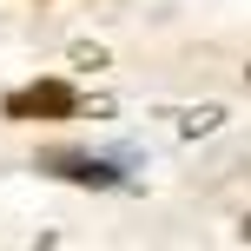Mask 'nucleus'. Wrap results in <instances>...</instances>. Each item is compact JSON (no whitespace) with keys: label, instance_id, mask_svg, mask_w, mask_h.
<instances>
[{"label":"nucleus","instance_id":"obj_1","mask_svg":"<svg viewBox=\"0 0 251 251\" xmlns=\"http://www.w3.org/2000/svg\"><path fill=\"white\" fill-rule=\"evenodd\" d=\"M73 106H79V93L60 79H33V86L7 93V119H66Z\"/></svg>","mask_w":251,"mask_h":251},{"label":"nucleus","instance_id":"obj_2","mask_svg":"<svg viewBox=\"0 0 251 251\" xmlns=\"http://www.w3.org/2000/svg\"><path fill=\"white\" fill-rule=\"evenodd\" d=\"M53 165V172H60V178H73V185H113V165H100V159H47Z\"/></svg>","mask_w":251,"mask_h":251},{"label":"nucleus","instance_id":"obj_3","mask_svg":"<svg viewBox=\"0 0 251 251\" xmlns=\"http://www.w3.org/2000/svg\"><path fill=\"white\" fill-rule=\"evenodd\" d=\"M245 231H251V225H245Z\"/></svg>","mask_w":251,"mask_h":251}]
</instances>
